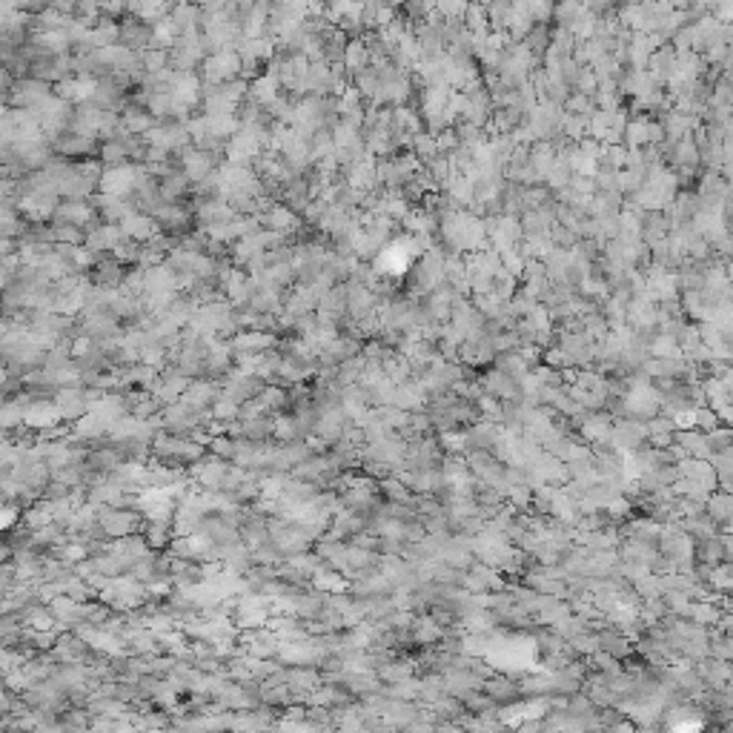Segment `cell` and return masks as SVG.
Masks as SVG:
<instances>
[{
	"label": "cell",
	"instance_id": "cell-1",
	"mask_svg": "<svg viewBox=\"0 0 733 733\" xmlns=\"http://www.w3.org/2000/svg\"><path fill=\"white\" fill-rule=\"evenodd\" d=\"M98 186H100V192H103V195L127 198V195L135 190V186H138V166H129V163L112 166V170H107V172L100 175Z\"/></svg>",
	"mask_w": 733,
	"mask_h": 733
},
{
	"label": "cell",
	"instance_id": "cell-2",
	"mask_svg": "<svg viewBox=\"0 0 733 733\" xmlns=\"http://www.w3.org/2000/svg\"><path fill=\"white\" fill-rule=\"evenodd\" d=\"M702 510H705V516L719 527V533H727V530H730V513H733V498H730V493H719V490H714V493H710V496L702 501Z\"/></svg>",
	"mask_w": 733,
	"mask_h": 733
},
{
	"label": "cell",
	"instance_id": "cell-3",
	"mask_svg": "<svg viewBox=\"0 0 733 733\" xmlns=\"http://www.w3.org/2000/svg\"><path fill=\"white\" fill-rule=\"evenodd\" d=\"M120 233H123V238L127 241H152L155 235H158V224H155V218H150V215H143V212H129L127 218H123L120 224Z\"/></svg>",
	"mask_w": 733,
	"mask_h": 733
},
{
	"label": "cell",
	"instance_id": "cell-4",
	"mask_svg": "<svg viewBox=\"0 0 733 733\" xmlns=\"http://www.w3.org/2000/svg\"><path fill=\"white\" fill-rule=\"evenodd\" d=\"M95 92H98V80L95 78H89V75H83V78H75V80H64L57 87V98L60 100H72V103H89L92 98H95Z\"/></svg>",
	"mask_w": 733,
	"mask_h": 733
},
{
	"label": "cell",
	"instance_id": "cell-5",
	"mask_svg": "<svg viewBox=\"0 0 733 733\" xmlns=\"http://www.w3.org/2000/svg\"><path fill=\"white\" fill-rule=\"evenodd\" d=\"M181 161H183V178L186 181H206L209 178V170H212V161H209V152H201L195 146L181 152Z\"/></svg>",
	"mask_w": 733,
	"mask_h": 733
},
{
	"label": "cell",
	"instance_id": "cell-6",
	"mask_svg": "<svg viewBox=\"0 0 733 733\" xmlns=\"http://www.w3.org/2000/svg\"><path fill=\"white\" fill-rule=\"evenodd\" d=\"M444 195H447L458 209H467V206H473V201H476V186H473L464 175L453 172L450 181L444 183Z\"/></svg>",
	"mask_w": 733,
	"mask_h": 733
},
{
	"label": "cell",
	"instance_id": "cell-7",
	"mask_svg": "<svg viewBox=\"0 0 733 733\" xmlns=\"http://www.w3.org/2000/svg\"><path fill=\"white\" fill-rule=\"evenodd\" d=\"M622 141L627 150H644V146H651V118H644V115L631 118L622 132Z\"/></svg>",
	"mask_w": 733,
	"mask_h": 733
},
{
	"label": "cell",
	"instance_id": "cell-8",
	"mask_svg": "<svg viewBox=\"0 0 733 733\" xmlns=\"http://www.w3.org/2000/svg\"><path fill=\"white\" fill-rule=\"evenodd\" d=\"M258 224H264L266 229H272V233H278V235H287L298 226V218L292 215V209H287V206H269V212L261 215Z\"/></svg>",
	"mask_w": 733,
	"mask_h": 733
},
{
	"label": "cell",
	"instance_id": "cell-9",
	"mask_svg": "<svg viewBox=\"0 0 733 733\" xmlns=\"http://www.w3.org/2000/svg\"><path fill=\"white\" fill-rule=\"evenodd\" d=\"M272 344H275V335L272 332H264V329H255V332H241L233 338V347L238 352H249V355H258L264 350H269Z\"/></svg>",
	"mask_w": 733,
	"mask_h": 733
},
{
	"label": "cell",
	"instance_id": "cell-10",
	"mask_svg": "<svg viewBox=\"0 0 733 733\" xmlns=\"http://www.w3.org/2000/svg\"><path fill=\"white\" fill-rule=\"evenodd\" d=\"M278 78L275 75H258L255 80H253V92H249V98H253L258 107H269V103H275V98H278Z\"/></svg>",
	"mask_w": 733,
	"mask_h": 733
},
{
	"label": "cell",
	"instance_id": "cell-11",
	"mask_svg": "<svg viewBox=\"0 0 733 733\" xmlns=\"http://www.w3.org/2000/svg\"><path fill=\"white\" fill-rule=\"evenodd\" d=\"M344 72H350L352 78L359 75L361 69L370 66V55H367V46L361 44V40H347V46H344Z\"/></svg>",
	"mask_w": 733,
	"mask_h": 733
},
{
	"label": "cell",
	"instance_id": "cell-12",
	"mask_svg": "<svg viewBox=\"0 0 733 733\" xmlns=\"http://www.w3.org/2000/svg\"><path fill=\"white\" fill-rule=\"evenodd\" d=\"M87 241H89L92 249H109V253H112V249L123 241V233H120V226H118V224H109V226L95 229V233H92Z\"/></svg>",
	"mask_w": 733,
	"mask_h": 733
},
{
	"label": "cell",
	"instance_id": "cell-13",
	"mask_svg": "<svg viewBox=\"0 0 733 733\" xmlns=\"http://www.w3.org/2000/svg\"><path fill=\"white\" fill-rule=\"evenodd\" d=\"M647 352H651V359H676V355H682L679 344L673 335H664V332H656L651 344H647Z\"/></svg>",
	"mask_w": 733,
	"mask_h": 733
},
{
	"label": "cell",
	"instance_id": "cell-14",
	"mask_svg": "<svg viewBox=\"0 0 733 733\" xmlns=\"http://www.w3.org/2000/svg\"><path fill=\"white\" fill-rule=\"evenodd\" d=\"M355 80V92L361 95V100H367V103H372L375 98H379V89H381V80H379V75H375L370 66L367 69H361L359 75L352 78Z\"/></svg>",
	"mask_w": 733,
	"mask_h": 733
},
{
	"label": "cell",
	"instance_id": "cell-15",
	"mask_svg": "<svg viewBox=\"0 0 733 733\" xmlns=\"http://www.w3.org/2000/svg\"><path fill=\"white\" fill-rule=\"evenodd\" d=\"M493 364H496V370H501L505 375H510L513 381H521V379H525V375L530 372V367H527L525 361H521V355H518V352L496 355V361H493Z\"/></svg>",
	"mask_w": 733,
	"mask_h": 733
},
{
	"label": "cell",
	"instance_id": "cell-16",
	"mask_svg": "<svg viewBox=\"0 0 733 733\" xmlns=\"http://www.w3.org/2000/svg\"><path fill=\"white\" fill-rule=\"evenodd\" d=\"M266 17H269V6H253L249 17L244 20V37L246 40H258L264 35V26H266Z\"/></svg>",
	"mask_w": 733,
	"mask_h": 733
},
{
	"label": "cell",
	"instance_id": "cell-17",
	"mask_svg": "<svg viewBox=\"0 0 733 733\" xmlns=\"http://www.w3.org/2000/svg\"><path fill=\"white\" fill-rule=\"evenodd\" d=\"M424 172L433 178V183L438 186V190H442V186L450 181V175H453L450 158H447V155H435L433 161H427V163H424Z\"/></svg>",
	"mask_w": 733,
	"mask_h": 733
},
{
	"label": "cell",
	"instance_id": "cell-18",
	"mask_svg": "<svg viewBox=\"0 0 733 733\" xmlns=\"http://www.w3.org/2000/svg\"><path fill=\"white\" fill-rule=\"evenodd\" d=\"M115 329H118V321H115V316H109V312H92L89 321H87V332L98 335V338H109Z\"/></svg>",
	"mask_w": 733,
	"mask_h": 733
},
{
	"label": "cell",
	"instance_id": "cell-19",
	"mask_svg": "<svg viewBox=\"0 0 733 733\" xmlns=\"http://www.w3.org/2000/svg\"><path fill=\"white\" fill-rule=\"evenodd\" d=\"M120 127L127 135H146L155 127V120H152V115H143V112H127L120 118Z\"/></svg>",
	"mask_w": 733,
	"mask_h": 733
},
{
	"label": "cell",
	"instance_id": "cell-20",
	"mask_svg": "<svg viewBox=\"0 0 733 733\" xmlns=\"http://www.w3.org/2000/svg\"><path fill=\"white\" fill-rule=\"evenodd\" d=\"M410 152L422 161V163H427V161H433L435 155H438V146H435V138L433 135H427V132H418V135H413V143H410Z\"/></svg>",
	"mask_w": 733,
	"mask_h": 733
},
{
	"label": "cell",
	"instance_id": "cell-21",
	"mask_svg": "<svg viewBox=\"0 0 733 733\" xmlns=\"http://www.w3.org/2000/svg\"><path fill=\"white\" fill-rule=\"evenodd\" d=\"M581 321V332L588 335V338L596 344V341H604L607 338V321H604V316L601 312H590V316H584V318H579Z\"/></svg>",
	"mask_w": 733,
	"mask_h": 733
},
{
	"label": "cell",
	"instance_id": "cell-22",
	"mask_svg": "<svg viewBox=\"0 0 733 733\" xmlns=\"http://www.w3.org/2000/svg\"><path fill=\"white\" fill-rule=\"evenodd\" d=\"M464 29L470 35H485L490 32L487 29V9L478 6V3H467V12H464Z\"/></svg>",
	"mask_w": 733,
	"mask_h": 733
},
{
	"label": "cell",
	"instance_id": "cell-23",
	"mask_svg": "<svg viewBox=\"0 0 733 733\" xmlns=\"http://www.w3.org/2000/svg\"><path fill=\"white\" fill-rule=\"evenodd\" d=\"M525 46H527L536 57H541L544 52H548V46H550V26L536 24V26L530 29V35L525 37Z\"/></svg>",
	"mask_w": 733,
	"mask_h": 733
},
{
	"label": "cell",
	"instance_id": "cell-24",
	"mask_svg": "<svg viewBox=\"0 0 733 733\" xmlns=\"http://www.w3.org/2000/svg\"><path fill=\"white\" fill-rule=\"evenodd\" d=\"M564 112H568V115H579V118H590V115L596 112V103H593V98H588V95L570 92L568 103H564Z\"/></svg>",
	"mask_w": 733,
	"mask_h": 733
},
{
	"label": "cell",
	"instance_id": "cell-25",
	"mask_svg": "<svg viewBox=\"0 0 733 733\" xmlns=\"http://www.w3.org/2000/svg\"><path fill=\"white\" fill-rule=\"evenodd\" d=\"M24 418L35 427H44V424H52L55 418H60V410L55 404H35V407H29V413Z\"/></svg>",
	"mask_w": 733,
	"mask_h": 733
},
{
	"label": "cell",
	"instance_id": "cell-26",
	"mask_svg": "<svg viewBox=\"0 0 733 733\" xmlns=\"http://www.w3.org/2000/svg\"><path fill=\"white\" fill-rule=\"evenodd\" d=\"M103 527H107L109 533H115V536H127V533H132V527H135V516H127V513H109V516H103Z\"/></svg>",
	"mask_w": 733,
	"mask_h": 733
},
{
	"label": "cell",
	"instance_id": "cell-27",
	"mask_svg": "<svg viewBox=\"0 0 733 733\" xmlns=\"http://www.w3.org/2000/svg\"><path fill=\"white\" fill-rule=\"evenodd\" d=\"M596 87H599V83H596V75L590 72V66H581L579 75H576V80H573V92L593 98L596 95Z\"/></svg>",
	"mask_w": 733,
	"mask_h": 733
},
{
	"label": "cell",
	"instance_id": "cell-28",
	"mask_svg": "<svg viewBox=\"0 0 733 733\" xmlns=\"http://www.w3.org/2000/svg\"><path fill=\"white\" fill-rule=\"evenodd\" d=\"M316 584H318L321 590H327L329 596H338V593L347 590V581H344L341 573H318L316 576Z\"/></svg>",
	"mask_w": 733,
	"mask_h": 733
},
{
	"label": "cell",
	"instance_id": "cell-29",
	"mask_svg": "<svg viewBox=\"0 0 733 733\" xmlns=\"http://www.w3.org/2000/svg\"><path fill=\"white\" fill-rule=\"evenodd\" d=\"M716 427H722L719 418H716V413L710 410V407H696V413H694V430L710 433V430H716Z\"/></svg>",
	"mask_w": 733,
	"mask_h": 733
},
{
	"label": "cell",
	"instance_id": "cell-30",
	"mask_svg": "<svg viewBox=\"0 0 733 733\" xmlns=\"http://www.w3.org/2000/svg\"><path fill=\"white\" fill-rule=\"evenodd\" d=\"M705 438H707V447H710V453H722V450H730V427H716V430H710V433H705Z\"/></svg>",
	"mask_w": 733,
	"mask_h": 733
},
{
	"label": "cell",
	"instance_id": "cell-31",
	"mask_svg": "<svg viewBox=\"0 0 733 733\" xmlns=\"http://www.w3.org/2000/svg\"><path fill=\"white\" fill-rule=\"evenodd\" d=\"M100 158H103V163H107L109 170H112V166H123V163H127V150H123L120 141H112V143L103 146Z\"/></svg>",
	"mask_w": 733,
	"mask_h": 733
},
{
	"label": "cell",
	"instance_id": "cell-32",
	"mask_svg": "<svg viewBox=\"0 0 733 733\" xmlns=\"http://www.w3.org/2000/svg\"><path fill=\"white\" fill-rule=\"evenodd\" d=\"M166 12H170V6H163V3H141V6H135V15L141 20H146V24H152V26L161 24Z\"/></svg>",
	"mask_w": 733,
	"mask_h": 733
},
{
	"label": "cell",
	"instance_id": "cell-33",
	"mask_svg": "<svg viewBox=\"0 0 733 733\" xmlns=\"http://www.w3.org/2000/svg\"><path fill=\"white\" fill-rule=\"evenodd\" d=\"M150 115H172V92H150Z\"/></svg>",
	"mask_w": 733,
	"mask_h": 733
},
{
	"label": "cell",
	"instance_id": "cell-34",
	"mask_svg": "<svg viewBox=\"0 0 733 733\" xmlns=\"http://www.w3.org/2000/svg\"><path fill=\"white\" fill-rule=\"evenodd\" d=\"M37 44H44L52 52H64L69 46V35L64 29H55V32H46V35H37Z\"/></svg>",
	"mask_w": 733,
	"mask_h": 733
},
{
	"label": "cell",
	"instance_id": "cell-35",
	"mask_svg": "<svg viewBox=\"0 0 733 733\" xmlns=\"http://www.w3.org/2000/svg\"><path fill=\"white\" fill-rule=\"evenodd\" d=\"M64 215H66L69 224H87V221L92 218V206L80 203V201H69V203L64 206Z\"/></svg>",
	"mask_w": 733,
	"mask_h": 733
},
{
	"label": "cell",
	"instance_id": "cell-36",
	"mask_svg": "<svg viewBox=\"0 0 733 733\" xmlns=\"http://www.w3.org/2000/svg\"><path fill=\"white\" fill-rule=\"evenodd\" d=\"M163 359H166V352H163V347H161L158 341L141 347V364H146V367H152V370H155V367L163 364Z\"/></svg>",
	"mask_w": 733,
	"mask_h": 733
},
{
	"label": "cell",
	"instance_id": "cell-37",
	"mask_svg": "<svg viewBox=\"0 0 733 733\" xmlns=\"http://www.w3.org/2000/svg\"><path fill=\"white\" fill-rule=\"evenodd\" d=\"M141 60H143V69L150 75H161L166 69V52L163 49H150Z\"/></svg>",
	"mask_w": 733,
	"mask_h": 733
},
{
	"label": "cell",
	"instance_id": "cell-38",
	"mask_svg": "<svg viewBox=\"0 0 733 733\" xmlns=\"http://www.w3.org/2000/svg\"><path fill=\"white\" fill-rule=\"evenodd\" d=\"M435 146H438V155H453L458 150V138H455V129L447 127L444 132L435 135Z\"/></svg>",
	"mask_w": 733,
	"mask_h": 733
},
{
	"label": "cell",
	"instance_id": "cell-39",
	"mask_svg": "<svg viewBox=\"0 0 733 733\" xmlns=\"http://www.w3.org/2000/svg\"><path fill=\"white\" fill-rule=\"evenodd\" d=\"M570 190L576 192V195H581V198H593L596 195V183H593V178H581V175H570Z\"/></svg>",
	"mask_w": 733,
	"mask_h": 733
},
{
	"label": "cell",
	"instance_id": "cell-40",
	"mask_svg": "<svg viewBox=\"0 0 733 733\" xmlns=\"http://www.w3.org/2000/svg\"><path fill=\"white\" fill-rule=\"evenodd\" d=\"M272 430H275V435H278V438H296V435L301 433L296 418H278V422L272 424Z\"/></svg>",
	"mask_w": 733,
	"mask_h": 733
},
{
	"label": "cell",
	"instance_id": "cell-41",
	"mask_svg": "<svg viewBox=\"0 0 733 733\" xmlns=\"http://www.w3.org/2000/svg\"><path fill=\"white\" fill-rule=\"evenodd\" d=\"M212 413H215L218 418H233V415L238 413V404H235L233 399H226V395H224V399H218V401H215Z\"/></svg>",
	"mask_w": 733,
	"mask_h": 733
},
{
	"label": "cell",
	"instance_id": "cell-42",
	"mask_svg": "<svg viewBox=\"0 0 733 733\" xmlns=\"http://www.w3.org/2000/svg\"><path fill=\"white\" fill-rule=\"evenodd\" d=\"M92 347H89V338H78L75 341V355H87Z\"/></svg>",
	"mask_w": 733,
	"mask_h": 733
},
{
	"label": "cell",
	"instance_id": "cell-43",
	"mask_svg": "<svg viewBox=\"0 0 733 733\" xmlns=\"http://www.w3.org/2000/svg\"><path fill=\"white\" fill-rule=\"evenodd\" d=\"M0 83H3V72H0Z\"/></svg>",
	"mask_w": 733,
	"mask_h": 733
}]
</instances>
